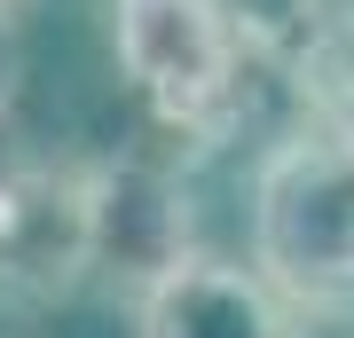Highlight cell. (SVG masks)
<instances>
[{
  "label": "cell",
  "mask_w": 354,
  "mask_h": 338,
  "mask_svg": "<svg viewBox=\"0 0 354 338\" xmlns=\"http://www.w3.org/2000/svg\"><path fill=\"white\" fill-rule=\"evenodd\" d=\"M252 267L291 314H354V158L291 134L252 173Z\"/></svg>",
  "instance_id": "6da1fadb"
},
{
  "label": "cell",
  "mask_w": 354,
  "mask_h": 338,
  "mask_svg": "<svg viewBox=\"0 0 354 338\" xmlns=\"http://www.w3.org/2000/svg\"><path fill=\"white\" fill-rule=\"evenodd\" d=\"M111 48L134 95L189 134L197 150L236 126L244 111V39L221 0H111Z\"/></svg>",
  "instance_id": "7a4b0ae2"
},
{
  "label": "cell",
  "mask_w": 354,
  "mask_h": 338,
  "mask_svg": "<svg viewBox=\"0 0 354 338\" xmlns=\"http://www.w3.org/2000/svg\"><path fill=\"white\" fill-rule=\"evenodd\" d=\"M87 267H95L87 165H48L16 150L0 165V291L8 299H64Z\"/></svg>",
  "instance_id": "3957f363"
},
{
  "label": "cell",
  "mask_w": 354,
  "mask_h": 338,
  "mask_svg": "<svg viewBox=\"0 0 354 338\" xmlns=\"http://www.w3.org/2000/svg\"><path fill=\"white\" fill-rule=\"evenodd\" d=\"M307 314H291L268 291L260 267H236L221 252H181L150 283H134V338H299Z\"/></svg>",
  "instance_id": "277c9868"
},
{
  "label": "cell",
  "mask_w": 354,
  "mask_h": 338,
  "mask_svg": "<svg viewBox=\"0 0 354 338\" xmlns=\"http://www.w3.org/2000/svg\"><path fill=\"white\" fill-rule=\"evenodd\" d=\"M87 236L95 267L150 283L165 260L189 252V197L158 165H87Z\"/></svg>",
  "instance_id": "5b68a950"
},
{
  "label": "cell",
  "mask_w": 354,
  "mask_h": 338,
  "mask_svg": "<svg viewBox=\"0 0 354 338\" xmlns=\"http://www.w3.org/2000/svg\"><path fill=\"white\" fill-rule=\"evenodd\" d=\"M244 55L268 63H323L354 32V0H221Z\"/></svg>",
  "instance_id": "8992f818"
},
{
  "label": "cell",
  "mask_w": 354,
  "mask_h": 338,
  "mask_svg": "<svg viewBox=\"0 0 354 338\" xmlns=\"http://www.w3.org/2000/svg\"><path fill=\"white\" fill-rule=\"evenodd\" d=\"M16 95H24V39H16V16L0 8V118L16 111Z\"/></svg>",
  "instance_id": "52a82bcc"
},
{
  "label": "cell",
  "mask_w": 354,
  "mask_h": 338,
  "mask_svg": "<svg viewBox=\"0 0 354 338\" xmlns=\"http://www.w3.org/2000/svg\"><path fill=\"white\" fill-rule=\"evenodd\" d=\"M323 134L339 142V150L354 158V71L339 79V87H330V111H323Z\"/></svg>",
  "instance_id": "ba28073f"
},
{
  "label": "cell",
  "mask_w": 354,
  "mask_h": 338,
  "mask_svg": "<svg viewBox=\"0 0 354 338\" xmlns=\"http://www.w3.org/2000/svg\"><path fill=\"white\" fill-rule=\"evenodd\" d=\"M16 150H24V142H16V134H8V118H0V165H8Z\"/></svg>",
  "instance_id": "9c48e42d"
},
{
  "label": "cell",
  "mask_w": 354,
  "mask_h": 338,
  "mask_svg": "<svg viewBox=\"0 0 354 338\" xmlns=\"http://www.w3.org/2000/svg\"><path fill=\"white\" fill-rule=\"evenodd\" d=\"M0 8H16V0H0Z\"/></svg>",
  "instance_id": "30bf717a"
}]
</instances>
